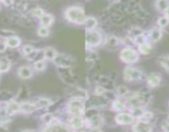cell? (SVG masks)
Wrapping results in <instances>:
<instances>
[{
    "instance_id": "26",
    "label": "cell",
    "mask_w": 169,
    "mask_h": 132,
    "mask_svg": "<svg viewBox=\"0 0 169 132\" xmlns=\"http://www.w3.org/2000/svg\"><path fill=\"white\" fill-rule=\"evenodd\" d=\"M144 113V111L141 107H131V114L134 116V117H141L143 114Z\"/></svg>"
},
{
    "instance_id": "20",
    "label": "cell",
    "mask_w": 169,
    "mask_h": 132,
    "mask_svg": "<svg viewBox=\"0 0 169 132\" xmlns=\"http://www.w3.org/2000/svg\"><path fill=\"white\" fill-rule=\"evenodd\" d=\"M156 7L160 12H165L169 8L168 0H157Z\"/></svg>"
},
{
    "instance_id": "37",
    "label": "cell",
    "mask_w": 169,
    "mask_h": 132,
    "mask_svg": "<svg viewBox=\"0 0 169 132\" xmlns=\"http://www.w3.org/2000/svg\"><path fill=\"white\" fill-rule=\"evenodd\" d=\"M105 92V89L103 88L100 85H99V86H96V89H95V92H96V95H98V96H103Z\"/></svg>"
},
{
    "instance_id": "19",
    "label": "cell",
    "mask_w": 169,
    "mask_h": 132,
    "mask_svg": "<svg viewBox=\"0 0 169 132\" xmlns=\"http://www.w3.org/2000/svg\"><path fill=\"white\" fill-rule=\"evenodd\" d=\"M9 69H10V60L6 57L1 58L0 59V72L4 73V72H7Z\"/></svg>"
},
{
    "instance_id": "8",
    "label": "cell",
    "mask_w": 169,
    "mask_h": 132,
    "mask_svg": "<svg viewBox=\"0 0 169 132\" xmlns=\"http://www.w3.org/2000/svg\"><path fill=\"white\" fill-rule=\"evenodd\" d=\"M115 121L119 125H130L134 121V117L132 114L120 112L115 117Z\"/></svg>"
},
{
    "instance_id": "11",
    "label": "cell",
    "mask_w": 169,
    "mask_h": 132,
    "mask_svg": "<svg viewBox=\"0 0 169 132\" xmlns=\"http://www.w3.org/2000/svg\"><path fill=\"white\" fill-rule=\"evenodd\" d=\"M147 83L151 88L158 87L161 84V76L157 73L150 74L147 78Z\"/></svg>"
},
{
    "instance_id": "38",
    "label": "cell",
    "mask_w": 169,
    "mask_h": 132,
    "mask_svg": "<svg viewBox=\"0 0 169 132\" xmlns=\"http://www.w3.org/2000/svg\"><path fill=\"white\" fill-rule=\"evenodd\" d=\"M33 51V46H30V45H26V46H23V48H22V51L25 54V55H29L30 53H32Z\"/></svg>"
},
{
    "instance_id": "23",
    "label": "cell",
    "mask_w": 169,
    "mask_h": 132,
    "mask_svg": "<svg viewBox=\"0 0 169 132\" xmlns=\"http://www.w3.org/2000/svg\"><path fill=\"white\" fill-rule=\"evenodd\" d=\"M84 24L86 26V28L88 30H93L95 27L97 26L98 22H97V20H96L95 17H87L85 22H84Z\"/></svg>"
},
{
    "instance_id": "30",
    "label": "cell",
    "mask_w": 169,
    "mask_h": 132,
    "mask_svg": "<svg viewBox=\"0 0 169 132\" xmlns=\"http://www.w3.org/2000/svg\"><path fill=\"white\" fill-rule=\"evenodd\" d=\"M37 33H38V35L41 37H46L47 36L49 35V29H48V27H45V26H42L38 29L37 31Z\"/></svg>"
},
{
    "instance_id": "3",
    "label": "cell",
    "mask_w": 169,
    "mask_h": 132,
    "mask_svg": "<svg viewBox=\"0 0 169 132\" xmlns=\"http://www.w3.org/2000/svg\"><path fill=\"white\" fill-rule=\"evenodd\" d=\"M120 58L124 62L128 63V64H133V63H135L138 60L139 55H138V52L135 50L130 48V47H128V48H124L121 51Z\"/></svg>"
},
{
    "instance_id": "25",
    "label": "cell",
    "mask_w": 169,
    "mask_h": 132,
    "mask_svg": "<svg viewBox=\"0 0 169 132\" xmlns=\"http://www.w3.org/2000/svg\"><path fill=\"white\" fill-rule=\"evenodd\" d=\"M29 94H30V93H29V90H28V89H27V87L23 85V86L20 89L19 93H18L20 100L23 101V100L27 99V97H29Z\"/></svg>"
},
{
    "instance_id": "18",
    "label": "cell",
    "mask_w": 169,
    "mask_h": 132,
    "mask_svg": "<svg viewBox=\"0 0 169 132\" xmlns=\"http://www.w3.org/2000/svg\"><path fill=\"white\" fill-rule=\"evenodd\" d=\"M57 51L52 47H46L43 51V55L48 60H53L57 56Z\"/></svg>"
},
{
    "instance_id": "13",
    "label": "cell",
    "mask_w": 169,
    "mask_h": 132,
    "mask_svg": "<svg viewBox=\"0 0 169 132\" xmlns=\"http://www.w3.org/2000/svg\"><path fill=\"white\" fill-rule=\"evenodd\" d=\"M70 126L73 129H81L84 126V120L82 118L81 116H73L70 120Z\"/></svg>"
},
{
    "instance_id": "16",
    "label": "cell",
    "mask_w": 169,
    "mask_h": 132,
    "mask_svg": "<svg viewBox=\"0 0 169 132\" xmlns=\"http://www.w3.org/2000/svg\"><path fill=\"white\" fill-rule=\"evenodd\" d=\"M20 43H21V40L17 36H9L6 40V45L10 48H17L19 46Z\"/></svg>"
},
{
    "instance_id": "41",
    "label": "cell",
    "mask_w": 169,
    "mask_h": 132,
    "mask_svg": "<svg viewBox=\"0 0 169 132\" xmlns=\"http://www.w3.org/2000/svg\"><path fill=\"white\" fill-rule=\"evenodd\" d=\"M163 129L165 130V131L169 132V121L168 122H165L163 124Z\"/></svg>"
},
{
    "instance_id": "33",
    "label": "cell",
    "mask_w": 169,
    "mask_h": 132,
    "mask_svg": "<svg viewBox=\"0 0 169 132\" xmlns=\"http://www.w3.org/2000/svg\"><path fill=\"white\" fill-rule=\"evenodd\" d=\"M158 24L161 27H166L169 24V19L166 17H162L158 19Z\"/></svg>"
},
{
    "instance_id": "21",
    "label": "cell",
    "mask_w": 169,
    "mask_h": 132,
    "mask_svg": "<svg viewBox=\"0 0 169 132\" xmlns=\"http://www.w3.org/2000/svg\"><path fill=\"white\" fill-rule=\"evenodd\" d=\"M53 22V17L51 14L45 13L43 16L41 17V23L42 26L45 27H49Z\"/></svg>"
},
{
    "instance_id": "42",
    "label": "cell",
    "mask_w": 169,
    "mask_h": 132,
    "mask_svg": "<svg viewBox=\"0 0 169 132\" xmlns=\"http://www.w3.org/2000/svg\"><path fill=\"white\" fill-rule=\"evenodd\" d=\"M3 2L6 6H11L14 3V0H3Z\"/></svg>"
},
{
    "instance_id": "27",
    "label": "cell",
    "mask_w": 169,
    "mask_h": 132,
    "mask_svg": "<svg viewBox=\"0 0 169 132\" xmlns=\"http://www.w3.org/2000/svg\"><path fill=\"white\" fill-rule=\"evenodd\" d=\"M139 51L141 52L142 54L147 55L151 51L152 47H151V46H150L149 44H147L144 42V43L140 44V45H139Z\"/></svg>"
},
{
    "instance_id": "5",
    "label": "cell",
    "mask_w": 169,
    "mask_h": 132,
    "mask_svg": "<svg viewBox=\"0 0 169 132\" xmlns=\"http://www.w3.org/2000/svg\"><path fill=\"white\" fill-rule=\"evenodd\" d=\"M102 41V36L97 31L89 30L86 33V44L89 46H97Z\"/></svg>"
},
{
    "instance_id": "12",
    "label": "cell",
    "mask_w": 169,
    "mask_h": 132,
    "mask_svg": "<svg viewBox=\"0 0 169 132\" xmlns=\"http://www.w3.org/2000/svg\"><path fill=\"white\" fill-rule=\"evenodd\" d=\"M18 76L20 78H22V79H29L33 76L32 69L29 66H27V65L21 66L18 70Z\"/></svg>"
},
{
    "instance_id": "2",
    "label": "cell",
    "mask_w": 169,
    "mask_h": 132,
    "mask_svg": "<svg viewBox=\"0 0 169 132\" xmlns=\"http://www.w3.org/2000/svg\"><path fill=\"white\" fill-rule=\"evenodd\" d=\"M84 101L83 97H72L68 103V111L72 116H82L84 112Z\"/></svg>"
},
{
    "instance_id": "39",
    "label": "cell",
    "mask_w": 169,
    "mask_h": 132,
    "mask_svg": "<svg viewBox=\"0 0 169 132\" xmlns=\"http://www.w3.org/2000/svg\"><path fill=\"white\" fill-rule=\"evenodd\" d=\"M134 41H135L137 44H139V45L144 43L145 40H144V37H143V34L142 35H139L135 36V37H134Z\"/></svg>"
},
{
    "instance_id": "22",
    "label": "cell",
    "mask_w": 169,
    "mask_h": 132,
    "mask_svg": "<svg viewBox=\"0 0 169 132\" xmlns=\"http://www.w3.org/2000/svg\"><path fill=\"white\" fill-rule=\"evenodd\" d=\"M150 38L151 40H153V42H157L158 40H160L162 37V32L160 30L157 29V28H154L149 33Z\"/></svg>"
},
{
    "instance_id": "35",
    "label": "cell",
    "mask_w": 169,
    "mask_h": 132,
    "mask_svg": "<svg viewBox=\"0 0 169 132\" xmlns=\"http://www.w3.org/2000/svg\"><path fill=\"white\" fill-rule=\"evenodd\" d=\"M44 14H45L44 13V11L41 8H35L33 11V15L35 17H37V18H41Z\"/></svg>"
},
{
    "instance_id": "1",
    "label": "cell",
    "mask_w": 169,
    "mask_h": 132,
    "mask_svg": "<svg viewBox=\"0 0 169 132\" xmlns=\"http://www.w3.org/2000/svg\"><path fill=\"white\" fill-rule=\"evenodd\" d=\"M65 17L71 22L77 24H84L86 17L84 11L81 7H71L65 11Z\"/></svg>"
},
{
    "instance_id": "29",
    "label": "cell",
    "mask_w": 169,
    "mask_h": 132,
    "mask_svg": "<svg viewBox=\"0 0 169 132\" xmlns=\"http://www.w3.org/2000/svg\"><path fill=\"white\" fill-rule=\"evenodd\" d=\"M159 62H160L162 66L169 72V56L160 57Z\"/></svg>"
},
{
    "instance_id": "32",
    "label": "cell",
    "mask_w": 169,
    "mask_h": 132,
    "mask_svg": "<svg viewBox=\"0 0 169 132\" xmlns=\"http://www.w3.org/2000/svg\"><path fill=\"white\" fill-rule=\"evenodd\" d=\"M117 93L120 96H125L126 94L128 93V89L126 86L120 85L117 88Z\"/></svg>"
},
{
    "instance_id": "31",
    "label": "cell",
    "mask_w": 169,
    "mask_h": 132,
    "mask_svg": "<svg viewBox=\"0 0 169 132\" xmlns=\"http://www.w3.org/2000/svg\"><path fill=\"white\" fill-rule=\"evenodd\" d=\"M108 101L109 100H112V101H115L116 99V94L115 92H112L111 90H105L104 95H103Z\"/></svg>"
},
{
    "instance_id": "24",
    "label": "cell",
    "mask_w": 169,
    "mask_h": 132,
    "mask_svg": "<svg viewBox=\"0 0 169 132\" xmlns=\"http://www.w3.org/2000/svg\"><path fill=\"white\" fill-rule=\"evenodd\" d=\"M113 109L115 111H123L124 109L126 108V105L124 103H122L120 100L115 99L113 103Z\"/></svg>"
},
{
    "instance_id": "9",
    "label": "cell",
    "mask_w": 169,
    "mask_h": 132,
    "mask_svg": "<svg viewBox=\"0 0 169 132\" xmlns=\"http://www.w3.org/2000/svg\"><path fill=\"white\" fill-rule=\"evenodd\" d=\"M87 124L91 129H98L99 127L102 126L104 123V119L101 117L99 114L91 116L90 118H87Z\"/></svg>"
},
{
    "instance_id": "43",
    "label": "cell",
    "mask_w": 169,
    "mask_h": 132,
    "mask_svg": "<svg viewBox=\"0 0 169 132\" xmlns=\"http://www.w3.org/2000/svg\"><path fill=\"white\" fill-rule=\"evenodd\" d=\"M165 17L169 19V8L165 11Z\"/></svg>"
},
{
    "instance_id": "6",
    "label": "cell",
    "mask_w": 169,
    "mask_h": 132,
    "mask_svg": "<svg viewBox=\"0 0 169 132\" xmlns=\"http://www.w3.org/2000/svg\"><path fill=\"white\" fill-rule=\"evenodd\" d=\"M58 70L60 72L59 74H60L61 78H62L65 84H69L70 86H73L74 84H76L77 81L75 78V76L70 70V68L58 67Z\"/></svg>"
},
{
    "instance_id": "36",
    "label": "cell",
    "mask_w": 169,
    "mask_h": 132,
    "mask_svg": "<svg viewBox=\"0 0 169 132\" xmlns=\"http://www.w3.org/2000/svg\"><path fill=\"white\" fill-rule=\"evenodd\" d=\"M118 39L115 36H110L107 40V44L109 46H116L118 44Z\"/></svg>"
},
{
    "instance_id": "34",
    "label": "cell",
    "mask_w": 169,
    "mask_h": 132,
    "mask_svg": "<svg viewBox=\"0 0 169 132\" xmlns=\"http://www.w3.org/2000/svg\"><path fill=\"white\" fill-rule=\"evenodd\" d=\"M42 121H43L44 123L46 125L50 124L51 122H52V121L53 120V116H52V114L50 113V112H48V113H46L45 115H43V116H42Z\"/></svg>"
},
{
    "instance_id": "28",
    "label": "cell",
    "mask_w": 169,
    "mask_h": 132,
    "mask_svg": "<svg viewBox=\"0 0 169 132\" xmlns=\"http://www.w3.org/2000/svg\"><path fill=\"white\" fill-rule=\"evenodd\" d=\"M33 67L37 71H42L46 68V63L44 62V60H42V59H40V60H37L34 63Z\"/></svg>"
},
{
    "instance_id": "14",
    "label": "cell",
    "mask_w": 169,
    "mask_h": 132,
    "mask_svg": "<svg viewBox=\"0 0 169 132\" xmlns=\"http://www.w3.org/2000/svg\"><path fill=\"white\" fill-rule=\"evenodd\" d=\"M37 109V107L36 106L35 103H31L28 102H22L20 104V111L23 113L28 114L32 113Z\"/></svg>"
},
{
    "instance_id": "4",
    "label": "cell",
    "mask_w": 169,
    "mask_h": 132,
    "mask_svg": "<svg viewBox=\"0 0 169 132\" xmlns=\"http://www.w3.org/2000/svg\"><path fill=\"white\" fill-rule=\"evenodd\" d=\"M142 77V71L134 67H126L124 70V78L128 82L139 80Z\"/></svg>"
},
{
    "instance_id": "40",
    "label": "cell",
    "mask_w": 169,
    "mask_h": 132,
    "mask_svg": "<svg viewBox=\"0 0 169 132\" xmlns=\"http://www.w3.org/2000/svg\"><path fill=\"white\" fill-rule=\"evenodd\" d=\"M6 43H3V42H0V52H3L6 50Z\"/></svg>"
},
{
    "instance_id": "7",
    "label": "cell",
    "mask_w": 169,
    "mask_h": 132,
    "mask_svg": "<svg viewBox=\"0 0 169 132\" xmlns=\"http://www.w3.org/2000/svg\"><path fill=\"white\" fill-rule=\"evenodd\" d=\"M53 61L58 67H66L70 68L73 65V60L67 55H57Z\"/></svg>"
},
{
    "instance_id": "44",
    "label": "cell",
    "mask_w": 169,
    "mask_h": 132,
    "mask_svg": "<svg viewBox=\"0 0 169 132\" xmlns=\"http://www.w3.org/2000/svg\"><path fill=\"white\" fill-rule=\"evenodd\" d=\"M0 1H3V0H0Z\"/></svg>"
},
{
    "instance_id": "10",
    "label": "cell",
    "mask_w": 169,
    "mask_h": 132,
    "mask_svg": "<svg viewBox=\"0 0 169 132\" xmlns=\"http://www.w3.org/2000/svg\"><path fill=\"white\" fill-rule=\"evenodd\" d=\"M133 130L137 132H148L151 131L153 128H152V126L147 121H139L138 123L134 125Z\"/></svg>"
},
{
    "instance_id": "17",
    "label": "cell",
    "mask_w": 169,
    "mask_h": 132,
    "mask_svg": "<svg viewBox=\"0 0 169 132\" xmlns=\"http://www.w3.org/2000/svg\"><path fill=\"white\" fill-rule=\"evenodd\" d=\"M7 111L9 114L17 113L20 111V104L15 101H10L7 106Z\"/></svg>"
},
{
    "instance_id": "15",
    "label": "cell",
    "mask_w": 169,
    "mask_h": 132,
    "mask_svg": "<svg viewBox=\"0 0 169 132\" xmlns=\"http://www.w3.org/2000/svg\"><path fill=\"white\" fill-rule=\"evenodd\" d=\"M34 103L37 107V108H45L49 107L50 106H52V101L49 98H46V97H39Z\"/></svg>"
}]
</instances>
